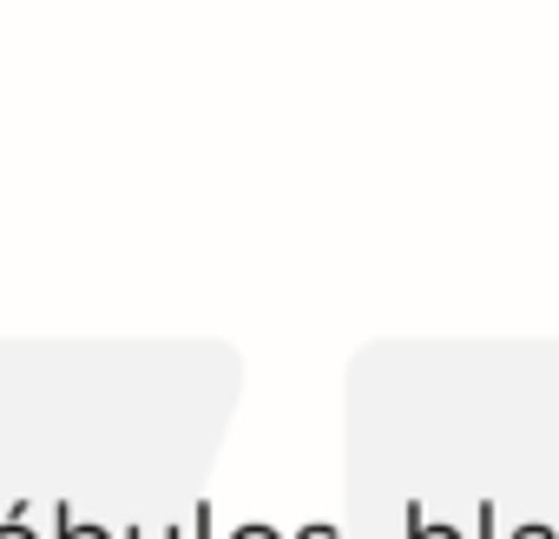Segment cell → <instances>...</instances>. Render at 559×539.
<instances>
[{
	"instance_id": "obj_1",
	"label": "cell",
	"mask_w": 559,
	"mask_h": 539,
	"mask_svg": "<svg viewBox=\"0 0 559 539\" xmlns=\"http://www.w3.org/2000/svg\"><path fill=\"white\" fill-rule=\"evenodd\" d=\"M402 519H408V532H402V539H467L461 526H448V519H428V506H421V500H408V506H402Z\"/></svg>"
},
{
	"instance_id": "obj_2",
	"label": "cell",
	"mask_w": 559,
	"mask_h": 539,
	"mask_svg": "<svg viewBox=\"0 0 559 539\" xmlns=\"http://www.w3.org/2000/svg\"><path fill=\"white\" fill-rule=\"evenodd\" d=\"M53 539H112V532H106V526H93V519H80V513L60 500V506H53Z\"/></svg>"
},
{
	"instance_id": "obj_3",
	"label": "cell",
	"mask_w": 559,
	"mask_h": 539,
	"mask_svg": "<svg viewBox=\"0 0 559 539\" xmlns=\"http://www.w3.org/2000/svg\"><path fill=\"white\" fill-rule=\"evenodd\" d=\"M474 539H500V506H493V500L474 506Z\"/></svg>"
},
{
	"instance_id": "obj_4",
	"label": "cell",
	"mask_w": 559,
	"mask_h": 539,
	"mask_svg": "<svg viewBox=\"0 0 559 539\" xmlns=\"http://www.w3.org/2000/svg\"><path fill=\"white\" fill-rule=\"evenodd\" d=\"M0 539H40V526H27V506H14L8 519H0Z\"/></svg>"
},
{
	"instance_id": "obj_5",
	"label": "cell",
	"mask_w": 559,
	"mask_h": 539,
	"mask_svg": "<svg viewBox=\"0 0 559 539\" xmlns=\"http://www.w3.org/2000/svg\"><path fill=\"white\" fill-rule=\"evenodd\" d=\"M119 539H185V526H126Z\"/></svg>"
},
{
	"instance_id": "obj_6",
	"label": "cell",
	"mask_w": 559,
	"mask_h": 539,
	"mask_svg": "<svg viewBox=\"0 0 559 539\" xmlns=\"http://www.w3.org/2000/svg\"><path fill=\"white\" fill-rule=\"evenodd\" d=\"M230 539H284V532H276V526H270V519H243V526H237V532H230Z\"/></svg>"
},
{
	"instance_id": "obj_7",
	"label": "cell",
	"mask_w": 559,
	"mask_h": 539,
	"mask_svg": "<svg viewBox=\"0 0 559 539\" xmlns=\"http://www.w3.org/2000/svg\"><path fill=\"white\" fill-rule=\"evenodd\" d=\"M191 539H211V500L191 506Z\"/></svg>"
},
{
	"instance_id": "obj_8",
	"label": "cell",
	"mask_w": 559,
	"mask_h": 539,
	"mask_svg": "<svg viewBox=\"0 0 559 539\" xmlns=\"http://www.w3.org/2000/svg\"><path fill=\"white\" fill-rule=\"evenodd\" d=\"M297 539H343V532L330 519H310V526H297Z\"/></svg>"
},
{
	"instance_id": "obj_9",
	"label": "cell",
	"mask_w": 559,
	"mask_h": 539,
	"mask_svg": "<svg viewBox=\"0 0 559 539\" xmlns=\"http://www.w3.org/2000/svg\"><path fill=\"white\" fill-rule=\"evenodd\" d=\"M507 539H559V532H552V526H539V519H526V526H513Z\"/></svg>"
}]
</instances>
